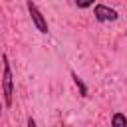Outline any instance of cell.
<instances>
[{
	"label": "cell",
	"instance_id": "1",
	"mask_svg": "<svg viewBox=\"0 0 127 127\" xmlns=\"http://www.w3.org/2000/svg\"><path fill=\"white\" fill-rule=\"evenodd\" d=\"M4 62V73H2V87H4V103L6 107L12 105V71H10V64H8V56H2Z\"/></svg>",
	"mask_w": 127,
	"mask_h": 127
},
{
	"label": "cell",
	"instance_id": "2",
	"mask_svg": "<svg viewBox=\"0 0 127 127\" xmlns=\"http://www.w3.org/2000/svg\"><path fill=\"white\" fill-rule=\"evenodd\" d=\"M93 12H95V18L99 22H115L117 20V12L109 6H105V4H95Z\"/></svg>",
	"mask_w": 127,
	"mask_h": 127
},
{
	"label": "cell",
	"instance_id": "3",
	"mask_svg": "<svg viewBox=\"0 0 127 127\" xmlns=\"http://www.w3.org/2000/svg\"><path fill=\"white\" fill-rule=\"evenodd\" d=\"M28 10H30V16H32L36 28H38L42 34H48V22L44 20V16H42V12L38 10V6H36L34 2H28Z\"/></svg>",
	"mask_w": 127,
	"mask_h": 127
},
{
	"label": "cell",
	"instance_id": "4",
	"mask_svg": "<svg viewBox=\"0 0 127 127\" xmlns=\"http://www.w3.org/2000/svg\"><path fill=\"white\" fill-rule=\"evenodd\" d=\"M111 127H127V117L123 113H113L111 117Z\"/></svg>",
	"mask_w": 127,
	"mask_h": 127
},
{
	"label": "cell",
	"instance_id": "5",
	"mask_svg": "<svg viewBox=\"0 0 127 127\" xmlns=\"http://www.w3.org/2000/svg\"><path fill=\"white\" fill-rule=\"evenodd\" d=\"M71 77H73V81H75V85L79 87V91H81V95H87V87H85V83L79 79V75L75 73V71H71Z\"/></svg>",
	"mask_w": 127,
	"mask_h": 127
},
{
	"label": "cell",
	"instance_id": "6",
	"mask_svg": "<svg viewBox=\"0 0 127 127\" xmlns=\"http://www.w3.org/2000/svg\"><path fill=\"white\" fill-rule=\"evenodd\" d=\"M28 127H36V121L32 117H28Z\"/></svg>",
	"mask_w": 127,
	"mask_h": 127
},
{
	"label": "cell",
	"instance_id": "7",
	"mask_svg": "<svg viewBox=\"0 0 127 127\" xmlns=\"http://www.w3.org/2000/svg\"><path fill=\"white\" fill-rule=\"evenodd\" d=\"M79 8H87V6H91V2H83V4H77Z\"/></svg>",
	"mask_w": 127,
	"mask_h": 127
}]
</instances>
